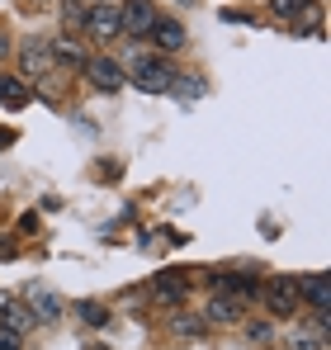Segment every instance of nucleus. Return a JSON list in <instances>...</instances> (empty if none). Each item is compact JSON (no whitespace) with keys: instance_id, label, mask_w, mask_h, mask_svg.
I'll list each match as a JSON object with an SVG mask.
<instances>
[{"instance_id":"1","label":"nucleus","mask_w":331,"mask_h":350,"mask_svg":"<svg viewBox=\"0 0 331 350\" xmlns=\"http://www.w3.org/2000/svg\"><path fill=\"white\" fill-rule=\"evenodd\" d=\"M85 76H90V85H95L100 95H118V90L128 85L123 66H118L114 57H85Z\"/></svg>"},{"instance_id":"2","label":"nucleus","mask_w":331,"mask_h":350,"mask_svg":"<svg viewBox=\"0 0 331 350\" xmlns=\"http://www.w3.org/2000/svg\"><path fill=\"white\" fill-rule=\"evenodd\" d=\"M133 81H137V90H147V95H166L180 76L157 57H137V76H133Z\"/></svg>"},{"instance_id":"3","label":"nucleus","mask_w":331,"mask_h":350,"mask_svg":"<svg viewBox=\"0 0 331 350\" xmlns=\"http://www.w3.org/2000/svg\"><path fill=\"white\" fill-rule=\"evenodd\" d=\"M118 24H123V33L147 38V33H152V24H157V5H152V0H128V5L118 10Z\"/></svg>"},{"instance_id":"4","label":"nucleus","mask_w":331,"mask_h":350,"mask_svg":"<svg viewBox=\"0 0 331 350\" xmlns=\"http://www.w3.org/2000/svg\"><path fill=\"white\" fill-rule=\"evenodd\" d=\"M265 303H270L275 317H293V312H298V280H284V275L270 280V284H265Z\"/></svg>"},{"instance_id":"5","label":"nucleus","mask_w":331,"mask_h":350,"mask_svg":"<svg viewBox=\"0 0 331 350\" xmlns=\"http://www.w3.org/2000/svg\"><path fill=\"white\" fill-rule=\"evenodd\" d=\"M85 29L100 38V43H109L123 33V24H118V10L114 5H85Z\"/></svg>"},{"instance_id":"6","label":"nucleus","mask_w":331,"mask_h":350,"mask_svg":"<svg viewBox=\"0 0 331 350\" xmlns=\"http://www.w3.org/2000/svg\"><path fill=\"white\" fill-rule=\"evenodd\" d=\"M298 298H308V303H313V312H317V317H327V312H331V284H327V275H308V280H298Z\"/></svg>"},{"instance_id":"7","label":"nucleus","mask_w":331,"mask_h":350,"mask_svg":"<svg viewBox=\"0 0 331 350\" xmlns=\"http://www.w3.org/2000/svg\"><path fill=\"white\" fill-rule=\"evenodd\" d=\"M237 317H241V303L232 293H213L209 308H204V322H213V327H232Z\"/></svg>"},{"instance_id":"8","label":"nucleus","mask_w":331,"mask_h":350,"mask_svg":"<svg viewBox=\"0 0 331 350\" xmlns=\"http://www.w3.org/2000/svg\"><path fill=\"white\" fill-rule=\"evenodd\" d=\"M152 43H157L161 53H180V48H185V29H180L175 19H157V24H152Z\"/></svg>"},{"instance_id":"9","label":"nucleus","mask_w":331,"mask_h":350,"mask_svg":"<svg viewBox=\"0 0 331 350\" xmlns=\"http://www.w3.org/2000/svg\"><path fill=\"white\" fill-rule=\"evenodd\" d=\"M29 322H34V312H29V303H14V298H0V327H5V332H14V336H19V332H24Z\"/></svg>"},{"instance_id":"10","label":"nucleus","mask_w":331,"mask_h":350,"mask_svg":"<svg viewBox=\"0 0 331 350\" xmlns=\"http://www.w3.org/2000/svg\"><path fill=\"white\" fill-rule=\"evenodd\" d=\"M29 312L38 317V322H57L62 317V298L48 289H29Z\"/></svg>"},{"instance_id":"11","label":"nucleus","mask_w":331,"mask_h":350,"mask_svg":"<svg viewBox=\"0 0 331 350\" xmlns=\"http://www.w3.org/2000/svg\"><path fill=\"white\" fill-rule=\"evenodd\" d=\"M19 66H24V76H43V71L53 66V53H48V43H29V48L19 53Z\"/></svg>"},{"instance_id":"12","label":"nucleus","mask_w":331,"mask_h":350,"mask_svg":"<svg viewBox=\"0 0 331 350\" xmlns=\"http://www.w3.org/2000/svg\"><path fill=\"white\" fill-rule=\"evenodd\" d=\"M0 105L5 109H24L29 105V85L19 76H0Z\"/></svg>"},{"instance_id":"13","label":"nucleus","mask_w":331,"mask_h":350,"mask_svg":"<svg viewBox=\"0 0 331 350\" xmlns=\"http://www.w3.org/2000/svg\"><path fill=\"white\" fill-rule=\"evenodd\" d=\"M48 53H53V62H62V66H85V48H81L76 38H57Z\"/></svg>"},{"instance_id":"14","label":"nucleus","mask_w":331,"mask_h":350,"mask_svg":"<svg viewBox=\"0 0 331 350\" xmlns=\"http://www.w3.org/2000/svg\"><path fill=\"white\" fill-rule=\"evenodd\" d=\"M76 312H81V322H90V327H105V322H109V308H105V303H95V298L76 303Z\"/></svg>"},{"instance_id":"15","label":"nucleus","mask_w":331,"mask_h":350,"mask_svg":"<svg viewBox=\"0 0 331 350\" xmlns=\"http://www.w3.org/2000/svg\"><path fill=\"white\" fill-rule=\"evenodd\" d=\"M270 10H275V19H284V24H293L303 10H308V0H270Z\"/></svg>"},{"instance_id":"16","label":"nucleus","mask_w":331,"mask_h":350,"mask_svg":"<svg viewBox=\"0 0 331 350\" xmlns=\"http://www.w3.org/2000/svg\"><path fill=\"white\" fill-rule=\"evenodd\" d=\"M62 24H66V29H81V24H85V5H81V0H66V5H62Z\"/></svg>"},{"instance_id":"17","label":"nucleus","mask_w":331,"mask_h":350,"mask_svg":"<svg viewBox=\"0 0 331 350\" xmlns=\"http://www.w3.org/2000/svg\"><path fill=\"white\" fill-rule=\"evenodd\" d=\"M157 298H161V303H180V298H185V284H180V280H161V284H157Z\"/></svg>"},{"instance_id":"18","label":"nucleus","mask_w":331,"mask_h":350,"mask_svg":"<svg viewBox=\"0 0 331 350\" xmlns=\"http://www.w3.org/2000/svg\"><path fill=\"white\" fill-rule=\"evenodd\" d=\"M175 332H185V336H194V332H199V322H194V317H175Z\"/></svg>"},{"instance_id":"19","label":"nucleus","mask_w":331,"mask_h":350,"mask_svg":"<svg viewBox=\"0 0 331 350\" xmlns=\"http://www.w3.org/2000/svg\"><path fill=\"white\" fill-rule=\"evenodd\" d=\"M0 350H19V336H14V332H5V327H0Z\"/></svg>"},{"instance_id":"20","label":"nucleus","mask_w":331,"mask_h":350,"mask_svg":"<svg viewBox=\"0 0 331 350\" xmlns=\"http://www.w3.org/2000/svg\"><path fill=\"white\" fill-rule=\"evenodd\" d=\"M251 336L256 341H270V322H251Z\"/></svg>"},{"instance_id":"21","label":"nucleus","mask_w":331,"mask_h":350,"mask_svg":"<svg viewBox=\"0 0 331 350\" xmlns=\"http://www.w3.org/2000/svg\"><path fill=\"white\" fill-rule=\"evenodd\" d=\"M5 53H10V38H5V29H0V57H5Z\"/></svg>"},{"instance_id":"22","label":"nucleus","mask_w":331,"mask_h":350,"mask_svg":"<svg viewBox=\"0 0 331 350\" xmlns=\"http://www.w3.org/2000/svg\"><path fill=\"white\" fill-rule=\"evenodd\" d=\"M180 5H189V0H180Z\"/></svg>"}]
</instances>
